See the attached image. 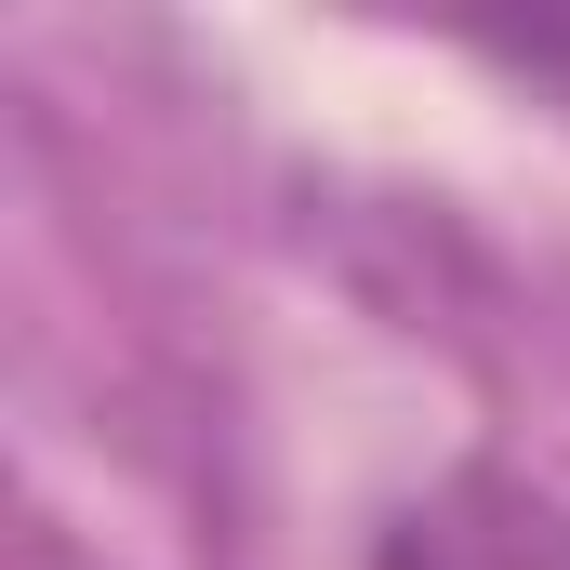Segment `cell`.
Wrapping results in <instances>:
<instances>
[{
  "label": "cell",
  "instance_id": "6da1fadb",
  "mask_svg": "<svg viewBox=\"0 0 570 570\" xmlns=\"http://www.w3.org/2000/svg\"><path fill=\"white\" fill-rule=\"evenodd\" d=\"M372 570H570V464H531V451L451 464L372 544Z\"/></svg>",
  "mask_w": 570,
  "mask_h": 570
}]
</instances>
